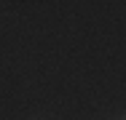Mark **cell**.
<instances>
[{
  "mask_svg": "<svg viewBox=\"0 0 126 120\" xmlns=\"http://www.w3.org/2000/svg\"><path fill=\"white\" fill-rule=\"evenodd\" d=\"M124 120H126V118H124Z\"/></svg>",
  "mask_w": 126,
  "mask_h": 120,
  "instance_id": "6da1fadb",
  "label": "cell"
}]
</instances>
